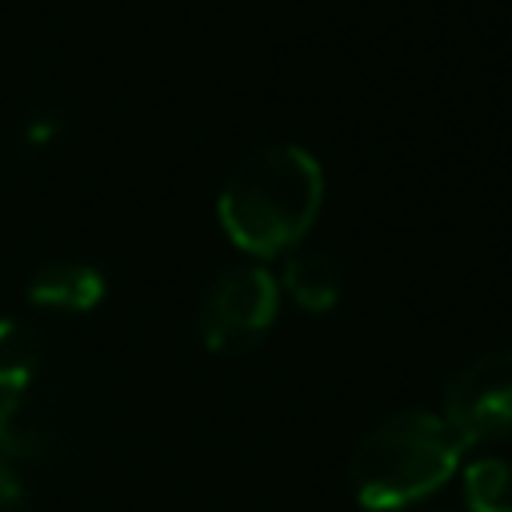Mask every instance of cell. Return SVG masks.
I'll return each instance as SVG.
<instances>
[{
	"instance_id": "obj_1",
	"label": "cell",
	"mask_w": 512,
	"mask_h": 512,
	"mask_svg": "<svg viewBox=\"0 0 512 512\" xmlns=\"http://www.w3.org/2000/svg\"><path fill=\"white\" fill-rule=\"evenodd\" d=\"M324 204V168L300 144H264L248 152L216 196L224 236L252 256L292 252Z\"/></svg>"
},
{
	"instance_id": "obj_2",
	"label": "cell",
	"mask_w": 512,
	"mask_h": 512,
	"mask_svg": "<svg viewBox=\"0 0 512 512\" xmlns=\"http://www.w3.org/2000/svg\"><path fill=\"white\" fill-rule=\"evenodd\" d=\"M464 448L468 444L440 412H392L352 448L348 480L368 512H400L440 492L456 476Z\"/></svg>"
},
{
	"instance_id": "obj_3",
	"label": "cell",
	"mask_w": 512,
	"mask_h": 512,
	"mask_svg": "<svg viewBox=\"0 0 512 512\" xmlns=\"http://www.w3.org/2000/svg\"><path fill=\"white\" fill-rule=\"evenodd\" d=\"M276 312H280V280L260 264H244V268H224L204 288L196 328L208 352L232 356L260 344L264 332L276 324Z\"/></svg>"
},
{
	"instance_id": "obj_4",
	"label": "cell",
	"mask_w": 512,
	"mask_h": 512,
	"mask_svg": "<svg viewBox=\"0 0 512 512\" xmlns=\"http://www.w3.org/2000/svg\"><path fill=\"white\" fill-rule=\"evenodd\" d=\"M440 416L464 444L512 436V352H488L464 364L444 388Z\"/></svg>"
},
{
	"instance_id": "obj_5",
	"label": "cell",
	"mask_w": 512,
	"mask_h": 512,
	"mask_svg": "<svg viewBox=\"0 0 512 512\" xmlns=\"http://www.w3.org/2000/svg\"><path fill=\"white\" fill-rule=\"evenodd\" d=\"M104 276L100 268L92 264H80V260H52L44 268H36L24 284V296L36 304V308H48V312H64V316H80V312H92L100 300H104Z\"/></svg>"
},
{
	"instance_id": "obj_6",
	"label": "cell",
	"mask_w": 512,
	"mask_h": 512,
	"mask_svg": "<svg viewBox=\"0 0 512 512\" xmlns=\"http://www.w3.org/2000/svg\"><path fill=\"white\" fill-rule=\"evenodd\" d=\"M52 444V424L40 400L28 388L0 396V456L4 460H32L44 456Z\"/></svg>"
},
{
	"instance_id": "obj_7",
	"label": "cell",
	"mask_w": 512,
	"mask_h": 512,
	"mask_svg": "<svg viewBox=\"0 0 512 512\" xmlns=\"http://www.w3.org/2000/svg\"><path fill=\"white\" fill-rule=\"evenodd\" d=\"M280 292L304 312H332L340 300V268L324 252H292L280 272Z\"/></svg>"
},
{
	"instance_id": "obj_8",
	"label": "cell",
	"mask_w": 512,
	"mask_h": 512,
	"mask_svg": "<svg viewBox=\"0 0 512 512\" xmlns=\"http://www.w3.org/2000/svg\"><path fill=\"white\" fill-rule=\"evenodd\" d=\"M44 364V340L24 320H0V392L28 388Z\"/></svg>"
},
{
	"instance_id": "obj_9",
	"label": "cell",
	"mask_w": 512,
	"mask_h": 512,
	"mask_svg": "<svg viewBox=\"0 0 512 512\" xmlns=\"http://www.w3.org/2000/svg\"><path fill=\"white\" fill-rule=\"evenodd\" d=\"M464 508L468 512H512V460L484 456L464 468Z\"/></svg>"
},
{
	"instance_id": "obj_10",
	"label": "cell",
	"mask_w": 512,
	"mask_h": 512,
	"mask_svg": "<svg viewBox=\"0 0 512 512\" xmlns=\"http://www.w3.org/2000/svg\"><path fill=\"white\" fill-rule=\"evenodd\" d=\"M28 504V488H24V476L16 472L12 460L0 456V512H24Z\"/></svg>"
}]
</instances>
